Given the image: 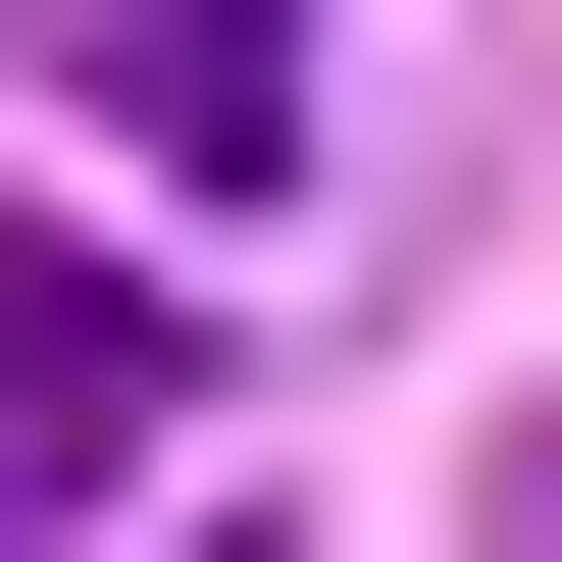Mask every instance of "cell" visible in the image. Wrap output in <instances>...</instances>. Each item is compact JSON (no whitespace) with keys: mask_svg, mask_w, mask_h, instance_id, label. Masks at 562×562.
<instances>
[{"mask_svg":"<svg viewBox=\"0 0 562 562\" xmlns=\"http://www.w3.org/2000/svg\"><path fill=\"white\" fill-rule=\"evenodd\" d=\"M0 52H52V103H103L154 205H256V103H307V0H0Z\"/></svg>","mask_w":562,"mask_h":562,"instance_id":"6da1fadb","label":"cell"},{"mask_svg":"<svg viewBox=\"0 0 562 562\" xmlns=\"http://www.w3.org/2000/svg\"><path fill=\"white\" fill-rule=\"evenodd\" d=\"M154 409H205V358H154V256H0V512H103Z\"/></svg>","mask_w":562,"mask_h":562,"instance_id":"7a4b0ae2","label":"cell"}]
</instances>
